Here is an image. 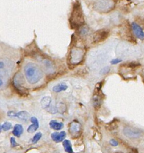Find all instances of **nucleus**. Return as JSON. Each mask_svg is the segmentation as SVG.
Here are the masks:
<instances>
[{"instance_id": "nucleus-1", "label": "nucleus", "mask_w": 144, "mask_h": 153, "mask_svg": "<svg viewBox=\"0 0 144 153\" xmlns=\"http://www.w3.org/2000/svg\"><path fill=\"white\" fill-rule=\"evenodd\" d=\"M84 17L80 4L76 1L73 5V8L69 17V23L73 29H78L84 25Z\"/></svg>"}, {"instance_id": "nucleus-2", "label": "nucleus", "mask_w": 144, "mask_h": 153, "mask_svg": "<svg viewBox=\"0 0 144 153\" xmlns=\"http://www.w3.org/2000/svg\"><path fill=\"white\" fill-rule=\"evenodd\" d=\"M24 69L26 79L30 84H33L37 82L43 76L40 68L34 63H28L24 66Z\"/></svg>"}, {"instance_id": "nucleus-3", "label": "nucleus", "mask_w": 144, "mask_h": 153, "mask_svg": "<svg viewBox=\"0 0 144 153\" xmlns=\"http://www.w3.org/2000/svg\"><path fill=\"white\" fill-rule=\"evenodd\" d=\"M84 56L83 50L78 47H73L69 54V60L72 64L80 63Z\"/></svg>"}, {"instance_id": "nucleus-4", "label": "nucleus", "mask_w": 144, "mask_h": 153, "mask_svg": "<svg viewBox=\"0 0 144 153\" xmlns=\"http://www.w3.org/2000/svg\"><path fill=\"white\" fill-rule=\"evenodd\" d=\"M13 68L12 62L7 59H0V76H4L8 75Z\"/></svg>"}, {"instance_id": "nucleus-5", "label": "nucleus", "mask_w": 144, "mask_h": 153, "mask_svg": "<svg viewBox=\"0 0 144 153\" xmlns=\"http://www.w3.org/2000/svg\"><path fill=\"white\" fill-rule=\"evenodd\" d=\"M114 5V4L111 0H99L95 4L96 9L101 12H107L111 10Z\"/></svg>"}, {"instance_id": "nucleus-6", "label": "nucleus", "mask_w": 144, "mask_h": 153, "mask_svg": "<svg viewBox=\"0 0 144 153\" xmlns=\"http://www.w3.org/2000/svg\"><path fill=\"white\" fill-rule=\"evenodd\" d=\"M109 36V30L107 29H100L96 31L92 36L94 43L101 42L106 39Z\"/></svg>"}, {"instance_id": "nucleus-7", "label": "nucleus", "mask_w": 144, "mask_h": 153, "mask_svg": "<svg viewBox=\"0 0 144 153\" xmlns=\"http://www.w3.org/2000/svg\"><path fill=\"white\" fill-rule=\"evenodd\" d=\"M132 29L134 35L140 40H144V32L141 27L135 22L132 23Z\"/></svg>"}, {"instance_id": "nucleus-8", "label": "nucleus", "mask_w": 144, "mask_h": 153, "mask_svg": "<svg viewBox=\"0 0 144 153\" xmlns=\"http://www.w3.org/2000/svg\"><path fill=\"white\" fill-rule=\"evenodd\" d=\"M124 134L130 138H137L140 136V132L139 130L130 128L126 127L123 130Z\"/></svg>"}, {"instance_id": "nucleus-9", "label": "nucleus", "mask_w": 144, "mask_h": 153, "mask_svg": "<svg viewBox=\"0 0 144 153\" xmlns=\"http://www.w3.org/2000/svg\"><path fill=\"white\" fill-rule=\"evenodd\" d=\"M81 126L79 123L72 122L70 125L69 131L73 136H79V134L81 133Z\"/></svg>"}, {"instance_id": "nucleus-10", "label": "nucleus", "mask_w": 144, "mask_h": 153, "mask_svg": "<svg viewBox=\"0 0 144 153\" xmlns=\"http://www.w3.org/2000/svg\"><path fill=\"white\" fill-rule=\"evenodd\" d=\"M66 133L65 131H62L60 133L58 132H54L52 133L51 137L53 140L55 141L56 142H60L64 140V138L65 137Z\"/></svg>"}, {"instance_id": "nucleus-11", "label": "nucleus", "mask_w": 144, "mask_h": 153, "mask_svg": "<svg viewBox=\"0 0 144 153\" xmlns=\"http://www.w3.org/2000/svg\"><path fill=\"white\" fill-rule=\"evenodd\" d=\"M30 121H32V123L33 124L29 126V127L27 128V131L29 133H33L38 128V127H39V122H38L37 119L35 117H31Z\"/></svg>"}, {"instance_id": "nucleus-12", "label": "nucleus", "mask_w": 144, "mask_h": 153, "mask_svg": "<svg viewBox=\"0 0 144 153\" xmlns=\"http://www.w3.org/2000/svg\"><path fill=\"white\" fill-rule=\"evenodd\" d=\"M49 126L52 129L59 130L64 127V124L61 122H58L56 120H51L49 123Z\"/></svg>"}, {"instance_id": "nucleus-13", "label": "nucleus", "mask_w": 144, "mask_h": 153, "mask_svg": "<svg viewBox=\"0 0 144 153\" xmlns=\"http://www.w3.org/2000/svg\"><path fill=\"white\" fill-rule=\"evenodd\" d=\"M23 128L21 125L17 124L14 126V130L12 131L14 136L17 137H20V135L23 133Z\"/></svg>"}, {"instance_id": "nucleus-14", "label": "nucleus", "mask_w": 144, "mask_h": 153, "mask_svg": "<svg viewBox=\"0 0 144 153\" xmlns=\"http://www.w3.org/2000/svg\"><path fill=\"white\" fill-rule=\"evenodd\" d=\"M14 117H17V118L23 120H27L29 118V114L26 111H21L17 113L14 114Z\"/></svg>"}, {"instance_id": "nucleus-15", "label": "nucleus", "mask_w": 144, "mask_h": 153, "mask_svg": "<svg viewBox=\"0 0 144 153\" xmlns=\"http://www.w3.org/2000/svg\"><path fill=\"white\" fill-rule=\"evenodd\" d=\"M79 29V34L80 36L82 37H84L86 36L88 33H89V28L86 25H83L82 26H81Z\"/></svg>"}, {"instance_id": "nucleus-16", "label": "nucleus", "mask_w": 144, "mask_h": 153, "mask_svg": "<svg viewBox=\"0 0 144 153\" xmlns=\"http://www.w3.org/2000/svg\"><path fill=\"white\" fill-rule=\"evenodd\" d=\"M67 88V85L65 83H60L58 84L54 87H53L52 90L56 93L60 92L63 90H65Z\"/></svg>"}, {"instance_id": "nucleus-17", "label": "nucleus", "mask_w": 144, "mask_h": 153, "mask_svg": "<svg viewBox=\"0 0 144 153\" xmlns=\"http://www.w3.org/2000/svg\"><path fill=\"white\" fill-rule=\"evenodd\" d=\"M63 146L65 151L68 153H73V151L71 146V143L68 140H64L63 142Z\"/></svg>"}, {"instance_id": "nucleus-18", "label": "nucleus", "mask_w": 144, "mask_h": 153, "mask_svg": "<svg viewBox=\"0 0 144 153\" xmlns=\"http://www.w3.org/2000/svg\"><path fill=\"white\" fill-rule=\"evenodd\" d=\"M51 101V99L50 97H43L42 100H41V105L42 106L45 108H46L48 107L49 104H50V102Z\"/></svg>"}, {"instance_id": "nucleus-19", "label": "nucleus", "mask_w": 144, "mask_h": 153, "mask_svg": "<svg viewBox=\"0 0 144 153\" xmlns=\"http://www.w3.org/2000/svg\"><path fill=\"white\" fill-rule=\"evenodd\" d=\"M1 128L4 131H7V130H9L10 129H11L12 128V124H11V123L7 121V122H5L2 125Z\"/></svg>"}, {"instance_id": "nucleus-20", "label": "nucleus", "mask_w": 144, "mask_h": 153, "mask_svg": "<svg viewBox=\"0 0 144 153\" xmlns=\"http://www.w3.org/2000/svg\"><path fill=\"white\" fill-rule=\"evenodd\" d=\"M42 137V133L40 132L37 133L33 137L32 139V143H36Z\"/></svg>"}, {"instance_id": "nucleus-21", "label": "nucleus", "mask_w": 144, "mask_h": 153, "mask_svg": "<svg viewBox=\"0 0 144 153\" xmlns=\"http://www.w3.org/2000/svg\"><path fill=\"white\" fill-rule=\"evenodd\" d=\"M121 62V59H118V58H116V59H112V60L111 61V63L112 65H115V64L119 63Z\"/></svg>"}, {"instance_id": "nucleus-22", "label": "nucleus", "mask_w": 144, "mask_h": 153, "mask_svg": "<svg viewBox=\"0 0 144 153\" xmlns=\"http://www.w3.org/2000/svg\"><path fill=\"white\" fill-rule=\"evenodd\" d=\"M109 71V68L108 66L107 67H105L104 68H103L101 71V73L102 74H106L107 73H108Z\"/></svg>"}, {"instance_id": "nucleus-23", "label": "nucleus", "mask_w": 144, "mask_h": 153, "mask_svg": "<svg viewBox=\"0 0 144 153\" xmlns=\"http://www.w3.org/2000/svg\"><path fill=\"white\" fill-rule=\"evenodd\" d=\"M11 145L12 147H14V146H16L17 145V143L15 142V138L13 137L11 138Z\"/></svg>"}, {"instance_id": "nucleus-24", "label": "nucleus", "mask_w": 144, "mask_h": 153, "mask_svg": "<svg viewBox=\"0 0 144 153\" xmlns=\"http://www.w3.org/2000/svg\"><path fill=\"white\" fill-rule=\"evenodd\" d=\"M110 143H111V145L112 146H117L118 144V142H117V140H115V139H111V140H110Z\"/></svg>"}, {"instance_id": "nucleus-25", "label": "nucleus", "mask_w": 144, "mask_h": 153, "mask_svg": "<svg viewBox=\"0 0 144 153\" xmlns=\"http://www.w3.org/2000/svg\"><path fill=\"white\" fill-rule=\"evenodd\" d=\"M130 153H138V152H137V149H135V148H133V149H131V151H130Z\"/></svg>"}, {"instance_id": "nucleus-26", "label": "nucleus", "mask_w": 144, "mask_h": 153, "mask_svg": "<svg viewBox=\"0 0 144 153\" xmlns=\"http://www.w3.org/2000/svg\"><path fill=\"white\" fill-rule=\"evenodd\" d=\"M3 84H4V80H3L2 78V76H0V86L2 85Z\"/></svg>"}, {"instance_id": "nucleus-27", "label": "nucleus", "mask_w": 144, "mask_h": 153, "mask_svg": "<svg viewBox=\"0 0 144 153\" xmlns=\"http://www.w3.org/2000/svg\"><path fill=\"white\" fill-rule=\"evenodd\" d=\"M1 129H2V128H1V126H0V132H1Z\"/></svg>"}, {"instance_id": "nucleus-28", "label": "nucleus", "mask_w": 144, "mask_h": 153, "mask_svg": "<svg viewBox=\"0 0 144 153\" xmlns=\"http://www.w3.org/2000/svg\"><path fill=\"white\" fill-rule=\"evenodd\" d=\"M115 153H123V152H115Z\"/></svg>"}]
</instances>
